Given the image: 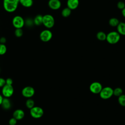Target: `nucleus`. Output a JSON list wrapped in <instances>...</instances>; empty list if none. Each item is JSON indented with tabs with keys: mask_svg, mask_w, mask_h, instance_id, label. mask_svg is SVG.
<instances>
[{
	"mask_svg": "<svg viewBox=\"0 0 125 125\" xmlns=\"http://www.w3.org/2000/svg\"><path fill=\"white\" fill-rule=\"evenodd\" d=\"M20 0H3V6L4 10L8 13H12L18 8Z\"/></svg>",
	"mask_w": 125,
	"mask_h": 125,
	"instance_id": "1",
	"label": "nucleus"
},
{
	"mask_svg": "<svg viewBox=\"0 0 125 125\" xmlns=\"http://www.w3.org/2000/svg\"><path fill=\"white\" fill-rule=\"evenodd\" d=\"M120 39V35L117 31H111L106 34V41L111 44L117 43Z\"/></svg>",
	"mask_w": 125,
	"mask_h": 125,
	"instance_id": "2",
	"label": "nucleus"
},
{
	"mask_svg": "<svg viewBox=\"0 0 125 125\" xmlns=\"http://www.w3.org/2000/svg\"><path fill=\"white\" fill-rule=\"evenodd\" d=\"M55 24V20L52 15L46 14L42 17V24L47 29L52 28Z\"/></svg>",
	"mask_w": 125,
	"mask_h": 125,
	"instance_id": "3",
	"label": "nucleus"
},
{
	"mask_svg": "<svg viewBox=\"0 0 125 125\" xmlns=\"http://www.w3.org/2000/svg\"><path fill=\"white\" fill-rule=\"evenodd\" d=\"M99 95L100 98L102 99H108L113 95V89L110 86L103 87L99 93Z\"/></svg>",
	"mask_w": 125,
	"mask_h": 125,
	"instance_id": "4",
	"label": "nucleus"
},
{
	"mask_svg": "<svg viewBox=\"0 0 125 125\" xmlns=\"http://www.w3.org/2000/svg\"><path fill=\"white\" fill-rule=\"evenodd\" d=\"M44 114L43 109L37 106H34L30 109V114L32 117L35 119H39L41 118Z\"/></svg>",
	"mask_w": 125,
	"mask_h": 125,
	"instance_id": "5",
	"label": "nucleus"
},
{
	"mask_svg": "<svg viewBox=\"0 0 125 125\" xmlns=\"http://www.w3.org/2000/svg\"><path fill=\"white\" fill-rule=\"evenodd\" d=\"M12 23L15 28H22L25 25V21L21 16L17 15L13 18Z\"/></svg>",
	"mask_w": 125,
	"mask_h": 125,
	"instance_id": "6",
	"label": "nucleus"
},
{
	"mask_svg": "<svg viewBox=\"0 0 125 125\" xmlns=\"http://www.w3.org/2000/svg\"><path fill=\"white\" fill-rule=\"evenodd\" d=\"M14 88L12 85H4L1 89V95L4 98H10L14 93Z\"/></svg>",
	"mask_w": 125,
	"mask_h": 125,
	"instance_id": "7",
	"label": "nucleus"
},
{
	"mask_svg": "<svg viewBox=\"0 0 125 125\" xmlns=\"http://www.w3.org/2000/svg\"><path fill=\"white\" fill-rule=\"evenodd\" d=\"M53 36L52 33L48 29L42 30L40 34V40L43 42H48L51 40Z\"/></svg>",
	"mask_w": 125,
	"mask_h": 125,
	"instance_id": "8",
	"label": "nucleus"
},
{
	"mask_svg": "<svg viewBox=\"0 0 125 125\" xmlns=\"http://www.w3.org/2000/svg\"><path fill=\"white\" fill-rule=\"evenodd\" d=\"M35 93V89L30 86H27L23 88L21 90L22 95L26 98H31L32 97Z\"/></svg>",
	"mask_w": 125,
	"mask_h": 125,
	"instance_id": "9",
	"label": "nucleus"
},
{
	"mask_svg": "<svg viewBox=\"0 0 125 125\" xmlns=\"http://www.w3.org/2000/svg\"><path fill=\"white\" fill-rule=\"evenodd\" d=\"M103 86L102 84L98 82H94L89 85L90 91L95 94H99Z\"/></svg>",
	"mask_w": 125,
	"mask_h": 125,
	"instance_id": "10",
	"label": "nucleus"
},
{
	"mask_svg": "<svg viewBox=\"0 0 125 125\" xmlns=\"http://www.w3.org/2000/svg\"><path fill=\"white\" fill-rule=\"evenodd\" d=\"M48 5L50 9L56 10L60 8L62 4L60 0H49Z\"/></svg>",
	"mask_w": 125,
	"mask_h": 125,
	"instance_id": "11",
	"label": "nucleus"
},
{
	"mask_svg": "<svg viewBox=\"0 0 125 125\" xmlns=\"http://www.w3.org/2000/svg\"><path fill=\"white\" fill-rule=\"evenodd\" d=\"M25 115L24 112L21 109H17L15 110L13 113V117L17 121L22 120Z\"/></svg>",
	"mask_w": 125,
	"mask_h": 125,
	"instance_id": "12",
	"label": "nucleus"
},
{
	"mask_svg": "<svg viewBox=\"0 0 125 125\" xmlns=\"http://www.w3.org/2000/svg\"><path fill=\"white\" fill-rule=\"evenodd\" d=\"M79 4V0H67V6L71 10L76 9L78 7Z\"/></svg>",
	"mask_w": 125,
	"mask_h": 125,
	"instance_id": "13",
	"label": "nucleus"
},
{
	"mask_svg": "<svg viewBox=\"0 0 125 125\" xmlns=\"http://www.w3.org/2000/svg\"><path fill=\"white\" fill-rule=\"evenodd\" d=\"M11 103L9 98L3 97L1 104L2 108L5 110H8L11 108Z\"/></svg>",
	"mask_w": 125,
	"mask_h": 125,
	"instance_id": "14",
	"label": "nucleus"
},
{
	"mask_svg": "<svg viewBox=\"0 0 125 125\" xmlns=\"http://www.w3.org/2000/svg\"><path fill=\"white\" fill-rule=\"evenodd\" d=\"M117 30L120 35L125 36V22H120L117 26Z\"/></svg>",
	"mask_w": 125,
	"mask_h": 125,
	"instance_id": "15",
	"label": "nucleus"
},
{
	"mask_svg": "<svg viewBox=\"0 0 125 125\" xmlns=\"http://www.w3.org/2000/svg\"><path fill=\"white\" fill-rule=\"evenodd\" d=\"M19 3L23 7H30L33 4V0H20Z\"/></svg>",
	"mask_w": 125,
	"mask_h": 125,
	"instance_id": "16",
	"label": "nucleus"
},
{
	"mask_svg": "<svg viewBox=\"0 0 125 125\" xmlns=\"http://www.w3.org/2000/svg\"><path fill=\"white\" fill-rule=\"evenodd\" d=\"M42 17L41 15H37L33 19L34 24L37 26L42 24Z\"/></svg>",
	"mask_w": 125,
	"mask_h": 125,
	"instance_id": "17",
	"label": "nucleus"
},
{
	"mask_svg": "<svg viewBox=\"0 0 125 125\" xmlns=\"http://www.w3.org/2000/svg\"><path fill=\"white\" fill-rule=\"evenodd\" d=\"M71 10L68 7H66L64 8H63L61 12L62 15V17L64 18L68 17L71 14Z\"/></svg>",
	"mask_w": 125,
	"mask_h": 125,
	"instance_id": "18",
	"label": "nucleus"
},
{
	"mask_svg": "<svg viewBox=\"0 0 125 125\" xmlns=\"http://www.w3.org/2000/svg\"><path fill=\"white\" fill-rule=\"evenodd\" d=\"M96 37L98 40L101 41H105L106 38V34L103 31H99L97 33Z\"/></svg>",
	"mask_w": 125,
	"mask_h": 125,
	"instance_id": "19",
	"label": "nucleus"
},
{
	"mask_svg": "<svg viewBox=\"0 0 125 125\" xmlns=\"http://www.w3.org/2000/svg\"><path fill=\"white\" fill-rule=\"evenodd\" d=\"M109 24L112 27L117 26L120 21L118 19L116 18H111L109 20Z\"/></svg>",
	"mask_w": 125,
	"mask_h": 125,
	"instance_id": "20",
	"label": "nucleus"
},
{
	"mask_svg": "<svg viewBox=\"0 0 125 125\" xmlns=\"http://www.w3.org/2000/svg\"><path fill=\"white\" fill-rule=\"evenodd\" d=\"M25 105L27 108L30 109L35 106V102L31 98H28L25 102Z\"/></svg>",
	"mask_w": 125,
	"mask_h": 125,
	"instance_id": "21",
	"label": "nucleus"
},
{
	"mask_svg": "<svg viewBox=\"0 0 125 125\" xmlns=\"http://www.w3.org/2000/svg\"><path fill=\"white\" fill-rule=\"evenodd\" d=\"M118 102L122 106H125V94H122L118 97Z\"/></svg>",
	"mask_w": 125,
	"mask_h": 125,
	"instance_id": "22",
	"label": "nucleus"
},
{
	"mask_svg": "<svg viewBox=\"0 0 125 125\" xmlns=\"http://www.w3.org/2000/svg\"><path fill=\"white\" fill-rule=\"evenodd\" d=\"M123 94V90L121 87H116L113 89V95L118 97Z\"/></svg>",
	"mask_w": 125,
	"mask_h": 125,
	"instance_id": "23",
	"label": "nucleus"
},
{
	"mask_svg": "<svg viewBox=\"0 0 125 125\" xmlns=\"http://www.w3.org/2000/svg\"><path fill=\"white\" fill-rule=\"evenodd\" d=\"M23 34V31L22 28H16L14 31V34L16 37L18 38H20L22 36Z\"/></svg>",
	"mask_w": 125,
	"mask_h": 125,
	"instance_id": "24",
	"label": "nucleus"
},
{
	"mask_svg": "<svg viewBox=\"0 0 125 125\" xmlns=\"http://www.w3.org/2000/svg\"><path fill=\"white\" fill-rule=\"evenodd\" d=\"M7 47L5 44L0 43V55H3L6 53Z\"/></svg>",
	"mask_w": 125,
	"mask_h": 125,
	"instance_id": "25",
	"label": "nucleus"
},
{
	"mask_svg": "<svg viewBox=\"0 0 125 125\" xmlns=\"http://www.w3.org/2000/svg\"><path fill=\"white\" fill-rule=\"evenodd\" d=\"M117 7L121 10H123L125 7V3L122 1H119L117 3Z\"/></svg>",
	"mask_w": 125,
	"mask_h": 125,
	"instance_id": "26",
	"label": "nucleus"
},
{
	"mask_svg": "<svg viewBox=\"0 0 125 125\" xmlns=\"http://www.w3.org/2000/svg\"><path fill=\"white\" fill-rule=\"evenodd\" d=\"M8 123L9 125H16L17 123V120L13 117L12 118L9 119Z\"/></svg>",
	"mask_w": 125,
	"mask_h": 125,
	"instance_id": "27",
	"label": "nucleus"
},
{
	"mask_svg": "<svg viewBox=\"0 0 125 125\" xmlns=\"http://www.w3.org/2000/svg\"><path fill=\"white\" fill-rule=\"evenodd\" d=\"M34 24L33 22V20H31L30 19H27L26 21H25V24L28 25V26H32Z\"/></svg>",
	"mask_w": 125,
	"mask_h": 125,
	"instance_id": "28",
	"label": "nucleus"
},
{
	"mask_svg": "<svg viewBox=\"0 0 125 125\" xmlns=\"http://www.w3.org/2000/svg\"><path fill=\"white\" fill-rule=\"evenodd\" d=\"M5 84V80L3 78H0V88H2Z\"/></svg>",
	"mask_w": 125,
	"mask_h": 125,
	"instance_id": "29",
	"label": "nucleus"
},
{
	"mask_svg": "<svg viewBox=\"0 0 125 125\" xmlns=\"http://www.w3.org/2000/svg\"><path fill=\"white\" fill-rule=\"evenodd\" d=\"M5 83H6V84L12 85L13 83V80L10 78H8L5 80Z\"/></svg>",
	"mask_w": 125,
	"mask_h": 125,
	"instance_id": "30",
	"label": "nucleus"
},
{
	"mask_svg": "<svg viewBox=\"0 0 125 125\" xmlns=\"http://www.w3.org/2000/svg\"><path fill=\"white\" fill-rule=\"evenodd\" d=\"M6 42V39L4 37H1L0 38V43L5 44Z\"/></svg>",
	"mask_w": 125,
	"mask_h": 125,
	"instance_id": "31",
	"label": "nucleus"
},
{
	"mask_svg": "<svg viewBox=\"0 0 125 125\" xmlns=\"http://www.w3.org/2000/svg\"><path fill=\"white\" fill-rule=\"evenodd\" d=\"M3 98V97L2 96V95L1 94H0V105H1V104Z\"/></svg>",
	"mask_w": 125,
	"mask_h": 125,
	"instance_id": "32",
	"label": "nucleus"
},
{
	"mask_svg": "<svg viewBox=\"0 0 125 125\" xmlns=\"http://www.w3.org/2000/svg\"><path fill=\"white\" fill-rule=\"evenodd\" d=\"M122 14L123 16L125 18V7L123 10H122Z\"/></svg>",
	"mask_w": 125,
	"mask_h": 125,
	"instance_id": "33",
	"label": "nucleus"
},
{
	"mask_svg": "<svg viewBox=\"0 0 125 125\" xmlns=\"http://www.w3.org/2000/svg\"></svg>",
	"mask_w": 125,
	"mask_h": 125,
	"instance_id": "34",
	"label": "nucleus"
}]
</instances>
